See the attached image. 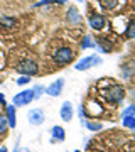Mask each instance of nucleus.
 Listing matches in <instances>:
<instances>
[{
  "instance_id": "f257e3e1",
  "label": "nucleus",
  "mask_w": 135,
  "mask_h": 152,
  "mask_svg": "<svg viewBox=\"0 0 135 152\" xmlns=\"http://www.w3.org/2000/svg\"><path fill=\"white\" fill-rule=\"evenodd\" d=\"M17 71H19L20 75L34 76V75H37L39 66H37V63L32 61V59H24V61H20V63L17 64Z\"/></svg>"
},
{
  "instance_id": "f03ea898",
  "label": "nucleus",
  "mask_w": 135,
  "mask_h": 152,
  "mask_svg": "<svg viewBox=\"0 0 135 152\" xmlns=\"http://www.w3.org/2000/svg\"><path fill=\"white\" fill-rule=\"evenodd\" d=\"M34 100V90H24V91L14 95V107H26Z\"/></svg>"
},
{
  "instance_id": "7ed1b4c3",
  "label": "nucleus",
  "mask_w": 135,
  "mask_h": 152,
  "mask_svg": "<svg viewBox=\"0 0 135 152\" xmlns=\"http://www.w3.org/2000/svg\"><path fill=\"white\" fill-rule=\"evenodd\" d=\"M123 98H125V90H123V86H120V85H113V86L107 91V100L112 102V103H120Z\"/></svg>"
},
{
  "instance_id": "20e7f679",
  "label": "nucleus",
  "mask_w": 135,
  "mask_h": 152,
  "mask_svg": "<svg viewBox=\"0 0 135 152\" xmlns=\"http://www.w3.org/2000/svg\"><path fill=\"white\" fill-rule=\"evenodd\" d=\"M54 63H58V64H68L71 59H73V51L69 48H59L53 56Z\"/></svg>"
},
{
  "instance_id": "39448f33",
  "label": "nucleus",
  "mask_w": 135,
  "mask_h": 152,
  "mask_svg": "<svg viewBox=\"0 0 135 152\" xmlns=\"http://www.w3.org/2000/svg\"><path fill=\"white\" fill-rule=\"evenodd\" d=\"M101 63V58L100 56H86V58H83V59L76 64V69L78 71H86V69H90V68H93V66H96V64H100Z\"/></svg>"
},
{
  "instance_id": "423d86ee",
  "label": "nucleus",
  "mask_w": 135,
  "mask_h": 152,
  "mask_svg": "<svg viewBox=\"0 0 135 152\" xmlns=\"http://www.w3.org/2000/svg\"><path fill=\"white\" fill-rule=\"evenodd\" d=\"M44 120H46V115L41 108H32L29 112V124L34 125V127H37V125H42Z\"/></svg>"
},
{
  "instance_id": "0eeeda50",
  "label": "nucleus",
  "mask_w": 135,
  "mask_h": 152,
  "mask_svg": "<svg viewBox=\"0 0 135 152\" xmlns=\"http://www.w3.org/2000/svg\"><path fill=\"white\" fill-rule=\"evenodd\" d=\"M63 88H64V80L59 78V80H56L54 83H51L46 88V95H49V96H59L61 91H63Z\"/></svg>"
},
{
  "instance_id": "6e6552de",
  "label": "nucleus",
  "mask_w": 135,
  "mask_h": 152,
  "mask_svg": "<svg viewBox=\"0 0 135 152\" xmlns=\"http://www.w3.org/2000/svg\"><path fill=\"white\" fill-rule=\"evenodd\" d=\"M59 115L61 118L64 120V122H71V118H73V105H71V102H64V103L61 105V110H59Z\"/></svg>"
},
{
  "instance_id": "1a4fd4ad",
  "label": "nucleus",
  "mask_w": 135,
  "mask_h": 152,
  "mask_svg": "<svg viewBox=\"0 0 135 152\" xmlns=\"http://www.w3.org/2000/svg\"><path fill=\"white\" fill-rule=\"evenodd\" d=\"M90 27L95 29V31H101L105 27V17L100 15V14H93L90 17Z\"/></svg>"
},
{
  "instance_id": "9d476101",
  "label": "nucleus",
  "mask_w": 135,
  "mask_h": 152,
  "mask_svg": "<svg viewBox=\"0 0 135 152\" xmlns=\"http://www.w3.org/2000/svg\"><path fill=\"white\" fill-rule=\"evenodd\" d=\"M5 112H7V122H9V127H15L17 125V115H15V108H14V105L10 107H5Z\"/></svg>"
},
{
  "instance_id": "9b49d317",
  "label": "nucleus",
  "mask_w": 135,
  "mask_h": 152,
  "mask_svg": "<svg viewBox=\"0 0 135 152\" xmlns=\"http://www.w3.org/2000/svg\"><path fill=\"white\" fill-rule=\"evenodd\" d=\"M51 134H53V142L54 140H64V137H66V132L63 127H59V125H54L53 129H51Z\"/></svg>"
},
{
  "instance_id": "f8f14e48",
  "label": "nucleus",
  "mask_w": 135,
  "mask_h": 152,
  "mask_svg": "<svg viewBox=\"0 0 135 152\" xmlns=\"http://www.w3.org/2000/svg\"><path fill=\"white\" fill-rule=\"evenodd\" d=\"M68 22H71V24H78V22H81V14L78 12L76 7H71L69 10H68Z\"/></svg>"
},
{
  "instance_id": "ddd939ff",
  "label": "nucleus",
  "mask_w": 135,
  "mask_h": 152,
  "mask_svg": "<svg viewBox=\"0 0 135 152\" xmlns=\"http://www.w3.org/2000/svg\"><path fill=\"white\" fill-rule=\"evenodd\" d=\"M81 122H83V125L88 127V130H91V132H98L103 129V125L100 122H86V120H81Z\"/></svg>"
},
{
  "instance_id": "4468645a",
  "label": "nucleus",
  "mask_w": 135,
  "mask_h": 152,
  "mask_svg": "<svg viewBox=\"0 0 135 152\" xmlns=\"http://www.w3.org/2000/svg\"><path fill=\"white\" fill-rule=\"evenodd\" d=\"M122 124H123V127H127V129H135V117L134 115H130V117H122Z\"/></svg>"
},
{
  "instance_id": "2eb2a0df",
  "label": "nucleus",
  "mask_w": 135,
  "mask_h": 152,
  "mask_svg": "<svg viewBox=\"0 0 135 152\" xmlns=\"http://www.w3.org/2000/svg\"><path fill=\"white\" fill-rule=\"evenodd\" d=\"M0 24L10 29V27H14V26H15V19H10V17H0Z\"/></svg>"
},
{
  "instance_id": "dca6fc26",
  "label": "nucleus",
  "mask_w": 135,
  "mask_h": 152,
  "mask_svg": "<svg viewBox=\"0 0 135 152\" xmlns=\"http://www.w3.org/2000/svg\"><path fill=\"white\" fill-rule=\"evenodd\" d=\"M127 37L128 39H135V19L128 24V27H127Z\"/></svg>"
},
{
  "instance_id": "f3484780",
  "label": "nucleus",
  "mask_w": 135,
  "mask_h": 152,
  "mask_svg": "<svg viewBox=\"0 0 135 152\" xmlns=\"http://www.w3.org/2000/svg\"><path fill=\"white\" fill-rule=\"evenodd\" d=\"M7 129H9V122H7V117L0 115V134H5Z\"/></svg>"
},
{
  "instance_id": "a211bd4d",
  "label": "nucleus",
  "mask_w": 135,
  "mask_h": 152,
  "mask_svg": "<svg viewBox=\"0 0 135 152\" xmlns=\"http://www.w3.org/2000/svg\"><path fill=\"white\" fill-rule=\"evenodd\" d=\"M81 48H83V49L95 48V42L91 41V37H90V36H86V37H85V41H83V44H81Z\"/></svg>"
},
{
  "instance_id": "6ab92c4d",
  "label": "nucleus",
  "mask_w": 135,
  "mask_h": 152,
  "mask_svg": "<svg viewBox=\"0 0 135 152\" xmlns=\"http://www.w3.org/2000/svg\"><path fill=\"white\" fill-rule=\"evenodd\" d=\"M130 115H134V117H135V107H134V105L127 107V108L122 112V117H130Z\"/></svg>"
},
{
  "instance_id": "aec40b11",
  "label": "nucleus",
  "mask_w": 135,
  "mask_h": 152,
  "mask_svg": "<svg viewBox=\"0 0 135 152\" xmlns=\"http://www.w3.org/2000/svg\"><path fill=\"white\" fill-rule=\"evenodd\" d=\"M31 81V76H27V75H22L19 80H17V85H20V86H24V85H27V83Z\"/></svg>"
},
{
  "instance_id": "412c9836",
  "label": "nucleus",
  "mask_w": 135,
  "mask_h": 152,
  "mask_svg": "<svg viewBox=\"0 0 135 152\" xmlns=\"http://www.w3.org/2000/svg\"><path fill=\"white\" fill-rule=\"evenodd\" d=\"M103 5L107 9H115L117 7V0H103Z\"/></svg>"
},
{
  "instance_id": "4be33fe9",
  "label": "nucleus",
  "mask_w": 135,
  "mask_h": 152,
  "mask_svg": "<svg viewBox=\"0 0 135 152\" xmlns=\"http://www.w3.org/2000/svg\"><path fill=\"white\" fill-rule=\"evenodd\" d=\"M91 108H93V110H90V112H91V113H95V115H100V113L103 112L101 107H100L98 103H91Z\"/></svg>"
},
{
  "instance_id": "5701e85b",
  "label": "nucleus",
  "mask_w": 135,
  "mask_h": 152,
  "mask_svg": "<svg viewBox=\"0 0 135 152\" xmlns=\"http://www.w3.org/2000/svg\"><path fill=\"white\" fill-rule=\"evenodd\" d=\"M44 91H46V90H44L42 86H36V88H34V100H36V98H39Z\"/></svg>"
},
{
  "instance_id": "b1692460",
  "label": "nucleus",
  "mask_w": 135,
  "mask_h": 152,
  "mask_svg": "<svg viewBox=\"0 0 135 152\" xmlns=\"http://www.w3.org/2000/svg\"><path fill=\"white\" fill-rule=\"evenodd\" d=\"M78 115H80V118L81 117H85V107H81V105L78 107Z\"/></svg>"
},
{
  "instance_id": "393cba45",
  "label": "nucleus",
  "mask_w": 135,
  "mask_h": 152,
  "mask_svg": "<svg viewBox=\"0 0 135 152\" xmlns=\"http://www.w3.org/2000/svg\"><path fill=\"white\" fill-rule=\"evenodd\" d=\"M0 103L5 105V98H4V95H2V93H0Z\"/></svg>"
},
{
  "instance_id": "a878e982",
  "label": "nucleus",
  "mask_w": 135,
  "mask_h": 152,
  "mask_svg": "<svg viewBox=\"0 0 135 152\" xmlns=\"http://www.w3.org/2000/svg\"><path fill=\"white\" fill-rule=\"evenodd\" d=\"M0 152H7V147H5V145H2V147H0Z\"/></svg>"
},
{
  "instance_id": "bb28decb",
  "label": "nucleus",
  "mask_w": 135,
  "mask_h": 152,
  "mask_svg": "<svg viewBox=\"0 0 135 152\" xmlns=\"http://www.w3.org/2000/svg\"><path fill=\"white\" fill-rule=\"evenodd\" d=\"M53 2H58V4H63V2H68V0H53Z\"/></svg>"
},
{
  "instance_id": "cd10ccee",
  "label": "nucleus",
  "mask_w": 135,
  "mask_h": 152,
  "mask_svg": "<svg viewBox=\"0 0 135 152\" xmlns=\"http://www.w3.org/2000/svg\"><path fill=\"white\" fill-rule=\"evenodd\" d=\"M74 152H80V151H74Z\"/></svg>"
},
{
  "instance_id": "c85d7f7f",
  "label": "nucleus",
  "mask_w": 135,
  "mask_h": 152,
  "mask_svg": "<svg viewBox=\"0 0 135 152\" xmlns=\"http://www.w3.org/2000/svg\"><path fill=\"white\" fill-rule=\"evenodd\" d=\"M134 130H135V129H134Z\"/></svg>"
},
{
  "instance_id": "c756f323",
  "label": "nucleus",
  "mask_w": 135,
  "mask_h": 152,
  "mask_svg": "<svg viewBox=\"0 0 135 152\" xmlns=\"http://www.w3.org/2000/svg\"><path fill=\"white\" fill-rule=\"evenodd\" d=\"M80 2H81V0H80Z\"/></svg>"
}]
</instances>
